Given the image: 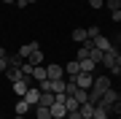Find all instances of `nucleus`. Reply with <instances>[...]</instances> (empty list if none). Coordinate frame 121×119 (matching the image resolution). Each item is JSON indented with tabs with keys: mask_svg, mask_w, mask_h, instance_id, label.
Masks as SVG:
<instances>
[{
	"mask_svg": "<svg viewBox=\"0 0 121 119\" xmlns=\"http://www.w3.org/2000/svg\"><path fill=\"white\" fill-rule=\"evenodd\" d=\"M73 81L78 84V89H86V92H89V89L91 87H94V73H78V76H73Z\"/></svg>",
	"mask_w": 121,
	"mask_h": 119,
	"instance_id": "nucleus-1",
	"label": "nucleus"
},
{
	"mask_svg": "<svg viewBox=\"0 0 121 119\" xmlns=\"http://www.w3.org/2000/svg\"><path fill=\"white\" fill-rule=\"evenodd\" d=\"M118 97H121V95H118L116 89L110 87V89H105V92H102V97H99V103H97V106H105V108L110 111V106H113V103L118 100Z\"/></svg>",
	"mask_w": 121,
	"mask_h": 119,
	"instance_id": "nucleus-2",
	"label": "nucleus"
},
{
	"mask_svg": "<svg viewBox=\"0 0 121 119\" xmlns=\"http://www.w3.org/2000/svg\"><path fill=\"white\" fill-rule=\"evenodd\" d=\"M30 81H32V76H22L19 81H13V92H16L19 97H24V92L30 89Z\"/></svg>",
	"mask_w": 121,
	"mask_h": 119,
	"instance_id": "nucleus-3",
	"label": "nucleus"
},
{
	"mask_svg": "<svg viewBox=\"0 0 121 119\" xmlns=\"http://www.w3.org/2000/svg\"><path fill=\"white\" fill-rule=\"evenodd\" d=\"M48 111H51V119H65V116H67L65 103H59V100H54L51 106H48Z\"/></svg>",
	"mask_w": 121,
	"mask_h": 119,
	"instance_id": "nucleus-4",
	"label": "nucleus"
},
{
	"mask_svg": "<svg viewBox=\"0 0 121 119\" xmlns=\"http://www.w3.org/2000/svg\"><path fill=\"white\" fill-rule=\"evenodd\" d=\"M91 89L102 95L105 89H110V79H108V76H94V87H91Z\"/></svg>",
	"mask_w": 121,
	"mask_h": 119,
	"instance_id": "nucleus-5",
	"label": "nucleus"
},
{
	"mask_svg": "<svg viewBox=\"0 0 121 119\" xmlns=\"http://www.w3.org/2000/svg\"><path fill=\"white\" fill-rule=\"evenodd\" d=\"M46 76L56 81V79H65V71H62V65H46Z\"/></svg>",
	"mask_w": 121,
	"mask_h": 119,
	"instance_id": "nucleus-6",
	"label": "nucleus"
},
{
	"mask_svg": "<svg viewBox=\"0 0 121 119\" xmlns=\"http://www.w3.org/2000/svg\"><path fill=\"white\" fill-rule=\"evenodd\" d=\"M24 100L30 103V106H38V103H40V89L30 87V89H27V92H24Z\"/></svg>",
	"mask_w": 121,
	"mask_h": 119,
	"instance_id": "nucleus-7",
	"label": "nucleus"
},
{
	"mask_svg": "<svg viewBox=\"0 0 121 119\" xmlns=\"http://www.w3.org/2000/svg\"><path fill=\"white\" fill-rule=\"evenodd\" d=\"M35 49H40V46H38V41H30V43H24V46L19 49L16 54H19V57H22V60H27V57H30V54L35 52Z\"/></svg>",
	"mask_w": 121,
	"mask_h": 119,
	"instance_id": "nucleus-8",
	"label": "nucleus"
},
{
	"mask_svg": "<svg viewBox=\"0 0 121 119\" xmlns=\"http://www.w3.org/2000/svg\"><path fill=\"white\" fill-rule=\"evenodd\" d=\"M91 41H94V49H99V52H110V49H113V43L105 35H97V38H91Z\"/></svg>",
	"mask_w": 121,
	"mask_h": 119,
	"instance_id": "nucleus-9",
	"label": "nucleus"
},
{
	"mask_svg": "<svg viewBox=\"0 0 121 119\" xmlns=\"http://www.w3.org/2000/svg\"><path fill=\"white\" fill-rule=\"evenodd\" d=\"M78 114H81L83 119H91V116H94V103H81V106H78Z\"/></svg>",
	"mask_w": 121,
	"mask_h": 119,
	"instance_id": "nucleus-10",
	"label": "nucleus"
},
{
	"mask_svg": "<svg viewBox=\"0 0 121 119\" xmlns=\"http://www.w3.org/2000/svg\"><path fill=\"white\" fill-rule=\"evenodd\" d=\"M65 73L70 76V79H73V76H78V73H81V62H78V60H70L67 65H65Z\"/></svg>",
	"mask_w": 121,
	"mask_h": 119,
	"instance_id": "nucleus-11",
	"label": "nucleus"
},
{
	"mask_svg": "<svg viewBox=\"0 0 121 119\" xmlns=\"http://www.w3.org/2000/svg\"><path fill=\"white\" fill-rule=\"evenodd\" d=\"M46 79H48V76H46V65H35L32 68V81L40 84V81H46Z\"/></svg>",
	"mask_w": 121,
	"mask_h": 119,
	"instance_id": "nucleus-12",
	"label": "nucleus"
},
{
	"mask_svg": "<svg viewBox=\"0 0 121 119\" xmlns=\"http://www.w3.org/2000/svg\"><path fill=\"white\" fill-rule=\"evenodd\" d=\"M27 62H30L32 68H35V65H43V52H40V49H35L30 57H27Z\"/></svg>",
	"mask_w": 121,
	"mask_h": 119,
	"instance_id": "nucleus-13",
	"label": "nucleus"
},
{
	"mask_svg": "<svg viewBox=\"0 0 121 119\" xmlns=\"http://www.w3.org/2000/svg\"><path fill=\"white\" fill-rule=\"evenodd\" d=\"M5 76H8L11 81H19V79H22V68H13V65H8V68H5Z\"/></svg>",
	"mask_w": 121,
	"mask_h": 119,
	"instance_id": "nucleus-14",
	"label": "nucleus"
},
{
	"mask_svg": "<svg viewBox=\"0 0 121 119\" xmlns=\"http://www.w3.org/2000/svg\"><path fill=\"white\" fill-rule=\"evenodd\" d=\"M70 38H73L75 43H83V41H86L89 35H86V30H83V27H75V30H73V35H70Z\"/></svg>",
	"mask_w": 121,
	"mask_h": 119,
	"instance_id": "nucleus-15",
	"label": "nucleus"
},
{
	"mask_svg": "<svg viewBox=\"0 0 121 119\" xmlns=\"http://www.w3.org/2000/svg\"><path fill=\"white\" fill-rule=\"evenodd\" d=\"M108 116H110V111L105 106H97V103H94V116H91V119H108Z\"/></svg>",
	"mask_w": 121,
	"mask_h": 119,
	"instance_id": "nucleus-16",
	"label": "nucleus"
},
{
	"mask_svg": "<svg viewBox=\"0 0 121 119\" xmlns=\"http://www.w3.org/2000/svg\"><path fill=\"white\" fill-rule=\"evenodd\" d=\"M51 92H54V95H65V79L51 81Z\"/></svg>",
	"mask_w": 121,
	"mask_h": 119,
	"instance_id": "nucleus-17",
	"label": "nucleus"
},
{
	"mask_svg": "<svg viewBox=\"0 0 121 119\" xmlns=\"http://www.w3.org/2000/svg\"><path fill=\"white\" fill-rule=\"evenodd\" d=\"M78 62H81V71H83V73H94V68H97V62H91L89 57H86V60H78Z\"/></svg>",
	"mask_w": 121,
	"mask_h": 119,
	"instance_id": "nucleus-18",
	"label": "nucleus"
},
{
	"mask_svg": "<svg viewBox=\"0 0 121 119\" xmlns=\"http://www.w3.org/2000/svg\"><path fill=\"white\" fill-rule=\"evenodd\" d=\"M54 100H56L54 92H40V103H38V106H51Z\"/></svg>",
	"mask_w": 121,
	"mask_h": 119,
	"instance_id": "nucleus-19",
	"label": "nucleus"
},
{
	"mask_svg": "<svg viewBox=\"0 0 121 119\" xmlns=\"http://www.w3.org/2000/svg\"><path fill=\"white\" fill-rule=\"evenodd\" d=\"M35 116L38 119H51V111H48V106H35Z\"/></svg>",
	"mask_w": 121,
	"mask_h": 119,
	"instance_id": "nucleus-20",
	"label": "nucleus"
},
{
	"mask_svg": "<svg viewBox=\"0 0 121 119\" xmlns=\"http://www.w3.org/2000/svg\"><path fill=\"white\" fill-rule=\"evenodd\" d=\"M78 106H81V103H78L73 95H65V108L67 111H78Z\"/></svg>",
	"mask_w": 121,
	"mask_h": 119,
	"instance_id": "nucleus-21",
	"label": "nucleus"
},
{
	"mask_svg": "<svg viewBox=\"0 0 121 119\" xmlns=\"http://www.w3.org/2000/svg\"><path fill=\"white\" fill-rule=\"evenodd\" d=\"M30 108H32V106H30V103L24 100V97H22V100L16 103V114H19V116H24V114H27V111H30Z\"/></svg>",
	"mask_w": 121,
	"mask_h": 119,
	"instance_id": "nucleus-22",
	"label": "nucleus"
},
{
	"mask_svg": "<svg viewBox=\"0 0 121 119\" xmlns=\"http://www.w3.org/2000/svg\"><path fill=\"white\" fill-rule=\"evenodd\" d=\"M102 57H105V52H99V49H91V52H89V60H91V62H97V65L102 62Z\"/></svg>",
	"mask_w": 121,
	"mask_h": 119,
	"instance_id": "nucleus-23",
	"label": "nucleus"
},
{
	"mask_svg": "<svg viewBox=\"0 0 121 119\" xmlns=\"http://www.w3.org/2000/svg\"><path fill=\"white\" fill-rule=\"evenodd\" d=\"M73 97H75L78 103H86V100H89V92H86V89H78V92H75Z\"/></svg>",
	"mask_w": 121,
	"mask_h": 119,
	"instance_id": "nucleus-24",
	"label": "nucleus"
},
{
	"mask_svg": "<svg viewBox=\"0 0 121 119\" xmlns=\"http://www.w3.org/2000/svg\"><path fill=\"white\" fill-rule=\"evenodd\" d=\"M86 35H89V38H97V35H102V33H99V27H97V24H91L89 30H86Z\"/></svg>",
	"mask_w": 121,
	"mask_h": 119,
	"instance_id": "nucleus-25",
	"label": "nucleus"
},
{
	"mask_svg": "<svg viewBox=\"0 0 121 119\" xmlns=\"http://www.w3.org/2000/svg\"><path fill=\"white\" fill-rule=\"evenodd\" d=\"M118 8H121V3H118V0H108V11H110V14H116Z\"/></svg>",
	"mask_w": 121,
	"mask_h": 119,
	"instance_id": "nucleus-26",
	"label": "nucleus"
},
{
	"mask_svg": "<svg viewBox=\"0 0 121 119\" xmlns=\"http://www.w3.org/2000/svg\"><path fill=\"white\" fill-rule=\"evenodd\" d=\"M105 5V0H89V8H94V11H99Z\"/></svg>",
	"mask_w": 121,
	"mask_h": 119,
	"instance_id": "nucleus-27",
	"label": "nucleus"
},
{
	"mask_svg": "<svg viewBox=\"0 0 121 119\" xmlns=\"http://www.w3.org/2000/svg\"><path fill=\"white\" fill-rule=\"evenodd\" d=\"M110 114H118V116H121V97L113 103V106H110Z\"/></svg>",
	"mask_w": 121,
	"mask_h": 119,
	"instance_id": "nucleus-28",
	"label": "nucleus"
},
{
	"mask_svg": "<svg viewBox=\"0 0 121 119\" xmlns=\"http://www.w3.org/2000/svg\"><path fill=\"white\" fill-rule=\"evenodd\" d=\"M5 68H8V57H0V73H5Z\"/></svg>",
	"mask_w": 121,
	"mask_h": 119,
	"instance_id": "nucleus-29",
	"label": "nucleus"
},
{
	"mask_svg": "<svg viewBox=\"0 0 121 119\" xmlns=\"http://www.w3.org/2000/svg\"><path fill=\"white\" fill-rule=\"evenodd\" d=\"M13 5H16L19 11H24V8H27V5H30V3H27V0H16V3H13Z\"/></svg>",
	"mask_w": 121,
	"mask_h": 119,
	"instance_id": "nucleus-30",
	"label": "nucleus"
},
{
	"mask_svg": "<svg viewBox=\"0 0 121 119\" xmlns=\"http://www.w3.org/2000/svg\"><path fill=\"white\" fill-rule=\"evenodd\" d=\"M65 119H83V116L78 114V111H67V116H65Z\"/></svg>",
	"mask_w": 121,
	"mask_h": 119,
	"instance_id": "nucleus-31",
	"label": "nucleus"
},
{
	"mask_svg": "<svg viewBox=\"0 0 121 119\" xmlns=\"http://www.w3.org/2000/svg\"><path fill=\"white\" fill-rule=\"evenodd\" d=\"M3 3H8V5H13V3H16V0H3Z\"/></svg>",
	"mask_w": 121,
	"mask_h": 119,
	"instance_id": "nucleus-32",
	"label": "nucleus"
},
{
	"mask_svg": "<svg viewBox=\"0 0 121 119\" xmlns=\"http://www.w3.org/2000/svg\"><path fill=\"white\" fill-rule=\"evenodd\" d=\"M13 119H24V116H19V114H16V116H13Z\"/></svg>",
	"mask_w": 121,
	"mask_h": 119,
	"instance_id": "nucleus-33",
	"label": "nucleus"
},
{
	"mask_svg": "<svg viewBox=\"0 0 121 119\" xmlns=\"http://www.w3.org/2000/svg\"><path fill=\"white\" fill-rule=\"evenodd\" d=\"M27 3H38V0H27Z\"/></svg>",
	"mask_w": 121,
	"mask_h": 119,
	"instance_id": "nucleus-34",
	"label": "nucleus"
},
{
	"mask_svg": "<svg viewBox=\"0 0 121 119\" xmlns=\"http://www.w3.org/2000/svg\"><path fill=\"white\" fill-rule=\"evenodd\" d=\"M116 76H121V68H118V73H116Z\"/></svg>",
	"mask_w": 121,
	"mask_h": 119,
	"instance_id": "nucleus-35",
	"label": "nucleus"
},
{
	"mask_svg": "<svg viewBox=\"0 0 121 119\" xmlns=\"http://www.w3.org/2000/svg\"><path fill=\"white\" fill-rule=\"evenodd\" d=\"M118 3H121V0H118Z\"/></svg>",
	"mask_w": 121,
	"mask_h": 119,
	"instance_id": "nucleus-36",
	"label": "nucleus"
},
{
	"mask_svg": "<svg viewBox=\"0 0 121 119\" xmlns=\"http://www.w3.org/2000/svg\"><path fill=\"white\" fill-rule=\"evenodd\" d=\"M118 38H121V35H118Z\"/></svg>",
	"mask_w": 121,
	"mask_h": 119,
	"instance_id": "nucleus-37",
	"label": "nucleus"
}]
</instances>
